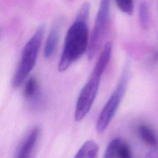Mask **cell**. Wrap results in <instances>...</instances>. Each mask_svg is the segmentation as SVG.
<instances>
[{"label":"cell","instance_id":"6da1fadb","mask_svg":"<svg viewBox=\"0 0 158 158\" xmlns=\"http://www.w3.org/2000/svg\"><path fill=\"white\" fill-rule=\"evenodd\" d=\"M88 21L75 19L68 29L58 64V70H66L88 51L89 45Z\"/></svg>","mask_w":158,"mask_h":158},{"label":"cell","instance_id":"7a4b0ae2","mask_svg":"<svg viewBox=\"0 0 158 158\" xmlns=\"http://www.w3.org/2000/svg\"><path fill=\"white\" fill-rule=\"evenodd\" d=\"M44 26L40 25L24 46L19 63L12 80L14 88L20 86L27 79L35 65L43 39Z\"/></svg>","mask_w":158,"mask_h":158},{"label":"cell","instance_id":"3957f363","mask_svg":"<svg viewBox=\"0 0 158 158\" xmlns=\"http://www.w3.org/2000/svg\"><path fill=\"white\" fill-rule=\"evenodd\" d=\"M128 67L127 66L120 77L118 82L102 108L96 122L98 133L104 132L114 117L125 92L128 80Z\"/></svg>","mask_w":158,"mask_h":158},{"label":"cell","instance_id":"277c9868","mask_svg":"<svg viewBox=\"0 0 158 158\" xmlns=\"http://www.w3.org/2000/svg\"><path fill=\"white\" fill-rule=\"evenodd\" d=\"M102 75L93 70L89 78L81 89L75 106L74 117L76 121L83 120L91 109L99 87Z\"/></svg>","mask_w":158,"mask_h":158},{"label":"cell","instance_id":"5b68a950","mask_svg":"<svg viewBox=\"0 0 158 158\" xmlns=\"http://www.w3.org/2000/svg\"><path fill=\"white\" fill-rule=\"evenodd\" d=\"M110 1L100 0L93 31L89 40L88 57L92 59L99 48L107 30L110 17Z\"/></svg>","mask_w":158,"mask_h":158},{"label":"cell","instance_id":"8992f818","mask_svg":"<svg viewBox=\"0 0 158 158\" xmlns=\"http://www.w3.org/2000/svg\"><path fill=\"white\" fill-rule=\"evenodd\" d=\"M40 134V131L38 128L32 129L20 143L15 158H31Z\"/></svg>","mask_w":158,"mask_h":158},{"label":"cell","instance_id":"52a82bcc","mask_svg":"<svg viewBox=\"0 0 158 158\" xmlns=\"http://www.w3.org/2000/svg\"><path fill=\"white\" fill-rule=\"evenodd\" d=\"M138 135L142 141L152 148H158V136L155 131L146 125L138 127Z\"/></svg>","mask_w":158,"mask_h":158},{"label":"cell","instance_id":"ba28073f","mask_svg":"<svg viewBox=\"0 0 158 158\" xmlns=\"http://www.w3.org/2000/svg\"><path fill=\"white\" fill-rule=\"evenodd\" d=\"M59 38V30L57 26L51 30L46 41L44 48V56L46 58H50L55 52Z\"/></svg>","mask_w":158,"mask_h":158},{"label":"cell","instance_id":"9c48e42d","mask_svg":"<svg viewBox=\"0 0 158 158\" xmlns=\"http://www.w3.org/2000/svg\"><path fill=\"white\" fill-rule=\"evenodd\" d=\"M98 149V146L95 142L86 141L79 149L74 158H96Z\"/></svg>","mask_w":158,"mask_h":158},{"label":"cell","instance_id":"30bf717a","mask_svg":"<svg viewBox=\"0 0 158 158\" xmlns=\"http://www.w3.org/2000/svg\"><path fill=\"white\" fill-rule=\"evenodd\" d=\"M115 158H131V151L130 146L120 138L112 140Z\"/></svg>","mask_w":158,"mask_h":158},{"label":"cell","instance_id":"8fae6325","mask_svg":"<svg viewBox=\"0 0 158 158\" xmlns=\"http://www.w3.org/2000/svg\"><path fill=\"white\" fill-rule=\"evenodd\" d=\"M38 83L36 78H30L25 83L23 94L25 98L30 99L33 98L38 92Z\"/></svg>","mask_w":158,"mask_h":158},{"label":"cell","instance_id":"7c38bea8","mask_svg":"<svg viewBox=\"0 0 158 158\" xmlns=\"http://www.w3.org/2000/svg\"><path fill=\"white\" fill-rule=\"evenodd\" d=\"M139 18L141 25L143 28H146L149 23V14L147 4L142 2L139 8Z\"/></svg>","mask_w":158,"mask_h":158},{"label":"cell","instance_id":"4fadbf2b","mask_svg":"<svg viewBox=\"0 0 158 158\" xmlns=\"http://www.w3.org/2000/svg\"><path fill=\"white\" fill-rule=\"evenodd\" d=\"M118 8L123 13L131 15L134 10L133 0H115Z\"/></svg>","mask_w":158,"mask_h":158},{"label":"cell","instance_id":"5bb4252c","mask_svg":"<svg viewBox=\"0 0 158 158\" xmlns=\"http://www.w3.org/2000/svg\"><path fill=\"white\" fill-rule=\"evenodd\" d=\"M158 156V148H152L146 155L145 158H157Z\"/></svg>","mask_w":158,"mask_h":158}]
</instances>
